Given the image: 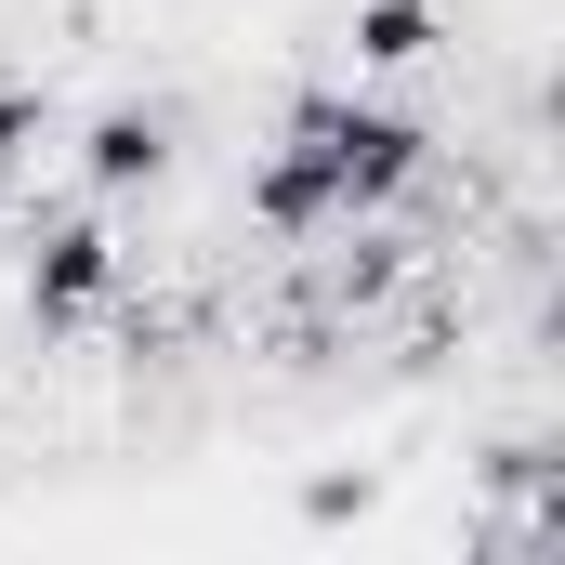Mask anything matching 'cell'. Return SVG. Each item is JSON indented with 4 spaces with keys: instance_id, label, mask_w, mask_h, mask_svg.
Returning <instances> with one entry per match:
<instances>
[{
    "instance_id": "cell-1",
    "label": "cell",
    "mask_w": 565,
    "mask_h": 565,
    "mask_svg": "<svg viewBox=\"0 0 565 565\" xmlns=\"http://www.w3.org/2000/svg\"><path fill=\"white\" fill-rule=\"evenodd\" d=\"M422 171H434V132L408 106H382V93H289L277 145L250 171V224L277 250H302V237H342V224L395 211Z\"/></svg>"
},
{
    "instance_id": "cell-5",
    "label": "cell",
    "mask_w": 565,
    "mask_h": 565,
    "mask_svg": "<svg viewBox=\"0 0 565 565\" xmlns=\"http://www.w3.org/2000/svg\"><path fill=\"white\" fill-rule=\"evenodd\" d=\"M40 145H53V106H40V79H0V198L40 171Z\"/></svg>"
},
{
    "instance_id": "cell-2",
    "label": "cell",
    "mask_w": 565,
    "mask_h": 565,
    "mask_svg": "<svg viewBox=\"0 0 565 565\" xmlns=\"http://www.w3.org/2000/svg\"><path fill=\"white\" fill-rule=\"evenodd\" d=\"M119 277H132V264H119L106 211H40V224H26V277L13 289H26V329H40V342H79V329L119 302Z\"/></svg>"
},
{
    "instance_id": "cell-4",
    "label": "cell",
    "mask_w": 565,
    "mask_h": 565,
    "mask_svg": "<svg viewBox=\"0 0 565 565\" xmlns=\"http://www.w3.org/2000/svg\"><path fill=\"white\" fill-rule=\"evenodd\" d=\"M342 40H355V79H408L447 53V0H355Z\"/></svg>"
},
{
    "instance_id": "cell-3",
    "label": "cell",
    "mask_w": 565,
    "mask_h": 565,
    "mask_svg": "<svg viewBox=\"0 0 565 565\" xmlns=\"http://www.w3.org/2000/svg\"><path fill=\"white\" fill-rule=\"evenodd\" d=\"M79 184H93V198L171 184V106H93V119H79Z\"/></svg>"
}]
</instances>
